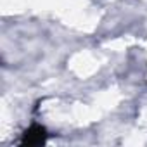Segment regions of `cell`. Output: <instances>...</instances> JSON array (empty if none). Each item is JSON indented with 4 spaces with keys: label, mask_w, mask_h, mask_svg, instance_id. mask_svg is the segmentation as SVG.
Listing matches in <instances>:
<instances>
[{
    "label": "cell",
    "mask_w": 147,
    "mask_h": 147,
    "mask_svg": "<svg viewBox=\"0 0 147 147\" xmlns=\"http://www.w3.org/2000/svg\"><path fill=\"white\" fill-rule=\"evenodd\" d=\"M49 138V133L45 130V126L42 125H31L28 130H24L23 138H21V145L24 147H36V145H43Z\"/></svg>",
    "instance_id": "cell-1"
}]
</instances>
